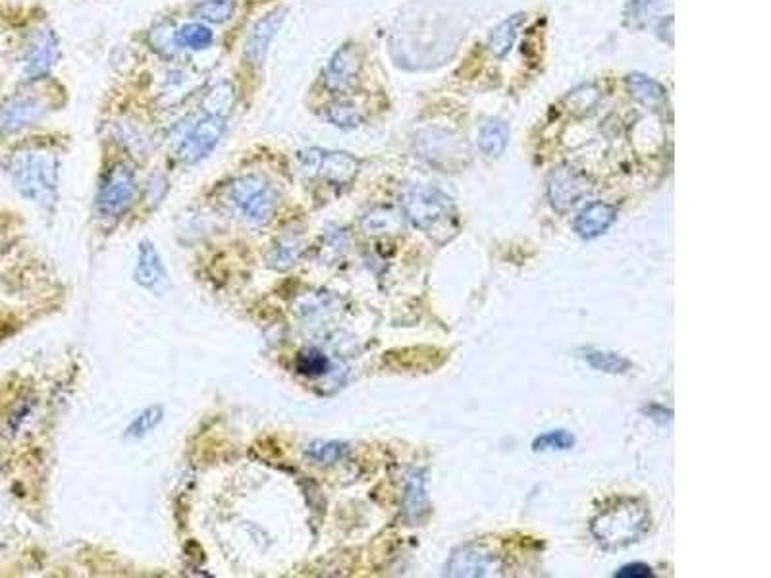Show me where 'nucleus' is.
<instances>
[{
	"mask_svg": "<svg viewBox=\"0 0 771 578\" xmlns=\"http://www.w3.org/2000/svg\"><path fill=\"white\" fill-rule=\"evenodd\" d=\"M58 155L43 145H29L8 160V176L29 201L51 207L58 189Z\"/></svg>",
	"mask_w": 771,
	"mask_h": 578,
	"instance_id": "f257e3e1",
	"label": "nucleus"
},
{
	"mask_svg": "<svg viewBox=\"0 0 771 578\" xmlns=\"http://www.w3.org/2000/svg\"><path fill=\"white\" fill-rule=\"evenodd\" d=\"M650 528V507L639 498H617L590 523L592 536L606 550H621L635 544Z\"/></svg>",
	"mask_w": 771,
	"mask_h": 578,
	"instance_id": "f03ea898",
	"label": "nucleus"
},
{
	"mask_svg": "<svg viewBox=\"0 0 771 578\" xmlns=\"http://www.w3.org/2000/svg\"><path fill=\"white\" fill-rule=\"evenodd\" d=\"M401 207L409 222L430 236L440 224H446L453 216L450 197L425 185L405 189L401 195Z\"/></svg>",
	"mask_w": 771,
	"mask_h": 578,
	"instance_id": "7ed1b4c3",
	"label": "nucleus"
},
{
	"mask_svg": "<svg viewBox=\"0 0 771 578\" xmlns=\"http://www.w3.org/2000/svg\"><path fill=\"white\" fill-rule=\"evenodd\" d=\"M228 199L241 216L257 226L266 224L276 212V193L261 176H241L228 187Z\"/></svg>",
	"mask_w": 771,
	"mask_h": 578,
	"instance_id": "20e7f679",
	"label": "nucleus"
},
{
	"mask_svg": "<svg viewBox=\"0 0 771 578\" xmlns=\"http://www.w3.org/2000/svg\"><path fill=\"white\" fill-rule=\"evenodd\" d=\"M224 132H226V118L207 112L205 118L197 120L180 137L176 145V155L184 164H197L213 153L214 147L220 143Z\"/></svg>",
	"mask_w": 771,
	"mask_h": 578,
	"instance_id": "39448f33",
	"label": "nucleus"
},
{
	"mask_svg": "<svg viewBox=\"0 0 771 578\" xmlns=\"http://www.w3.org/2000/svg\"><path fill=\"white\" fill-rule=\"evenodd\" d=\"M299 162L305 174L313 178H324L332 184H351L359 172L361 162L347 153L307 149L299 153Z\"/></svg>",
	"mask_w": 771,
	"mask_h": 578,
	"instance_id": "423d86ee",
	"label": "nucleus"
},
{
	"mask_svg": "<svg viewBox=\"0 0 771 578\" xmlns=\"http://www.w3.org/2000/svg\"><path fill=\"white\" fill-rule=\"evenodd\" d=\"M135 174L126 162H116L107 170L97 195V209L101 214L116 218L130 209L135 197Z\"/></svg>",
	"mask_w": 771,
	"mask_h": 578,
	"instance_id": "0eeeda50",
	"label": "nucleus"
},
{
	"mask_svg": "<svg viewBox=\"0 0 771 578\" xmlns=\"http://www.w3.org/2000/svg\"><path fill=\"white\" fill-rule=\"evenodd\" d=\"M417 149H419L421 157L434 166H440V168L459 166L465 162V158L469 155L467 145L461 137L450 132H442V130H428V132L419 133Z\"/></svg>",
	"mask_w": 771,
	"mask_h": 578,
	"instance_id": "6e6552de",
	"label": "nucleus"
},
{
	"mask_svg": "<svg viewBox=\"0 0 771 578\" xmlns=\"http://www.w3.org/2000/svg\"><path fill=\"white\" fill-rule=\"evenodd\" d=\"M590 193V182L585 174L569 166L556 168L548 178V199L558 212L571 211Z\"/></svg>",
	"mask_w": 771,
	"mask_h": 578,
	"instance_id": "1a4fd4ad",
	"label": "nucleus"
},
{
	"mask_svg": "<svg viewBox=\"0 0 771 578\" xmlns=\"http://www.w3.org/2000/svg\"><path fill=\"white\" fill-rule=\"evenodd\" d=\"M500 569V561L480 544H467L455 550L446 565L448 577H488Z\"/></svg>",
	"mask_w": 771,
	"mask_h": 578,
	"instance_id": "9d476101",
	"label": "nucleus"
},
{
	"mask_svg": "<svg viewBox=\"0 0 771 578\" xmlns=\"http://www.w3.org/2000/svg\"><path fill=\"white\" fill-rule=\"evenodd\" d=\"M47 112V105L35 95H16L0 108V132H22L39 122Z\"/></svg>",
	"mask_w": 771,
	"mask_h": 578,
	"instance_id": "9b49d317",
	"label": "nucleus"
},
{
	"mask_svg": "<svg viewBox=\"0 0 771 578\" xmlns=\"http://www.w3.org/2000/svg\"><path fill=\"white\" fill-rule=\"evenodd\" d=\"M58 58V41L51 29H37L26 47V72L33 79L43 78L53 70Z\"/></svg>",
	"mask_w": 771,
	"mask_h": 578,
	"instance_id": "f8f14e48",
	"label": "nucleus"
},
{
	"mask_svg": "<svg viewBox=\"0 0 771 578\" xmlns=\"http://www.w3.org/2000/svg\"><path fill=\"white\" fill-rule=\"evenodd\" d=\"M284 18H286V10L284 8L272 10V12H268L266 16H263L253 26V29L249 31L247 41H245V49H243V56H245V60L249 64L261 66L265 62L268 47H270L272 39L276 37V33H278L280 26H282Z\"/></svg>",
	"mask_w": 771,
	"mask_h": 578,
	"instance_id": "ddd939ff",
	"label": "nucleus"
},
{
	"mask_svg": "<svg viewBox=\"0 0 771 578\" xmlns=\"http://www.w3.org/2000/svg\"><path fill=\"white\" fill-rule=\"evenodd\" d=\"M133 278L141 288L151 289L155 293H160L168 284V272L160 259L159 251L147 239L139 245Z\"/></svg>",
	"mask_w": 771,
	"mask_h": 578,
	"instance_id": "4468645a",
	"label": "nucleus"
},
{
	"mask_svg": "<svg viewBox=\"0 0 771 578\" xmlns=\"http://www.w3.org/2000/svg\"><path fill=\"white\" fill-rule=\"evenodd\" d=\"M359 68H361V62H359L357 51L353 47H344L332 56V60L324 72V83L330 91L344 93L357 79Z\"/></svg>",
	"mask_w": 771,
	"mask_h": 578,
	"instance_id": "2eb2a0df",
	"label": "nucleus"
},
{
	"mask_svg": "<svg viewBox=\"0 0 771 578\" xmlns=\"http://www.w3.org/2000/svg\"><path fill=\"white\" fill-rule=\"evenodd\" d=\"M617 220V209L608 203H592L575 220V232L583 239L606 234Z\"/></svg>",
	"mask_w": 771,
	"mask_h": 578,
	"instance_id": "dca6fc26",
	"label": "nucleus"
},
{
	"mask_svg": "<svg viewBox=\"0 0 771 578\" xmlns=\"http://www.w3.org/2000/svg\"><path fill=\"white\" fill-rule=\"evenodd\" d=\"M403 507H405V515L417 523L428 513V498H426L423 474H413L409 478V482L405 486Z\"/></svg>",
	"mask_w": 771,
	"mask_h": 578,
	"instance_id": "f3484780",
	"label": "nucleus"
},
{
	"mask_svg": "<svg viewBox=\"0 0 771 578\" xmlns=\"http://www.w3.org/2000/svg\"><path fill=\"white\" fill-rule=\"evenodd\" d=\"M627 85L631 93L639 99L642 105L650 106L654 110H662L665 106V89L656 83L654 79L640 76V74H631L627 78Z\"/></svg>",
	"mask_w": 771,
	"mask_h": 578,
	"instance_id": "a211bd4d",
	"label": "nucleus"
},
{
	"mask_svg": "<svg viewBox=\"0 0 771 578\" xmlns=\"http://www.w3.org/2000/svg\"><path fill=\"white\" fill-rule=\"evenodd\" d=\"M509 128L502 120H490L479 133L480 151L488 157H500L506 151Z\"/></svg>",
	"mask_w": 771,
	"mask_h": 578,
	"instance_id": "6ab92c4d",
	"label": "nucleus"
},
{
	"mask_svg": "<svg viewBox=\"0 0 771 578\" xmlns=\"http://www.w3.org/2000/svg\"><path fill=\"white\" fill-rule=\"evenodd\" d=\"M367 234H399L403 230V218L392 209H374L363 220Z\"/></svg>",
	"mask_w": 771,
	"mask_h": 578,
	"instance_id": "aec40b11",
	"label": "nucleus"
},
{
	"mask_svg": "<svg viewBox=\"0 0 771 578\" xmlns=\"http://www.w3.org/2000/svg\"><path fill=\"white\" fill-rule=\"evenodd\" d=\"M236 8V0H203L193 8V14L209 24H224L234 16Z\"/></svg>",
	"mask_w": 771,
	"mask_h": 578,
	"instance_id": "412c9836",
	"label": "nucleus"
},
{
	"mask_svg": "<svg viewBox=\"0 0 771 578\" xmlns=\"http://www.w3.org/2000/svg\"><path fill=\"white\" fill-rule=\"evenodd\" d=\"M521 24H523V16L517 14V16L506 20L502 26L496 27V31L492 33L490 43H488L490 53L498 56V58L506 56L511 51L513 43H515V37H517V31H519Z\"/></svg>",
	"mask_w": 771,
	"mask_h": 578,
	"instance_id": "4be33fe9",
	"label": "nucleus"
},
{
	"mask_svg": "<svg viewBox=\"0 0 771 578\" xmlns=\"http://www.w3.org/2000/svg\"><path fill=\"white\" fill-rule=\"evenodd\" d=\"M213 31L203 24H186L178 31V45L180 49H191V51H205L213 45Z\"/></svg>",
	"mask_w": 771,
	"mask_h": 578,
	"instance_id": "5701e85b",
	"label": "nucleus"
},
{
	"mask_svg": "<svg viewBox=\"0 0 771 578\" xmlns=\"http://www.w3.org/2000/svg\"><path fill=\"white\" fill-rule=\"evenodd\" d=\"M586 363L600 372H608V374H625L627 370H631V361H627L625 357L617 355V353H608V351H586L585 355Z\"/></svg>",
	"mask_w": 771,
	"mask_h": 578,
	"instance_id": "b1692460",
	"label": "nucleus"
},
{
	"mask_svg": "<svg viewBox=\"0 0 771 578\" xmlns=\"http://www.w3.org/2000/svg\"><path fill=\"white\" fill-rule=\"evenodd\" d=\"M149 43H151L153 51H157L162 56H172L180 49L178 31L168 22H160L157 26H153L151 33H149Z\"/></svg>",
	"mask_w": 771,
	"mask_h": 578,
	"instance_id": "393cba45",
	"label": "nucleus"
},
{
	"mask_svg": "<svg viewBox=\"0 0 771 578\" xmlns=\"http://www.w3.org/2000/svg\"><path fill=\"white\" fill-rule=\"evenodd\" d=\"M162 417H164V409L160 405H151V407L143 409L133 419L132 424L128 426L126 436L128 438H143V436H147L149 432H153L159 426Z\"/></svg>",
	"mask_w": 771,
	"mask_h": 578,
	"instance_id": "a878e982",
	"label": "nucleus"
},
{
	"mask_svg": "<svg viewBox=\"0 0 771 578\" xmlns=\"http://www.w3.org/2000/svg\"><path fill=\"white\" fill-rule=\"evenodd\" d=\"M295 367H297L299 374L315 378V376H322V374L328 372L330 361L319 349H307V351H301L297 355Z\"/></svg>",
	"mask_w": 771,
	"mask_h": 578,
	"instance_id": "bb28decb",
	"label": "nucleus"
},
{
	"mask_svg": "<svg viewBox=\"0 0 771 578\" xmlns=\"http://www.w3.org/2000/svg\"><path fill=\"white\" fill-rule=\"evenodd\" d=\"M664 0H633L627 10V18L631 26H646L650 24L662 10H664Z\"/></svg>",
	"mask_w": 771,
	"mask_h": 578,
	"instance_id": "cd10ccee",
	"label": "nucleus"
},
{
	"mask_svg": "<svg viewBox=\"0 0 771 578\" xmlns=\"http://www.w3.org/2000/svg\"><path fill=\"white\" fill-rule=\"evenodd\" d=\"M234 101H236V91L232 83H218L207 97V112L226 118V112L232 110Z\"/></svg>",
	"mask_w": 771,
	"mask_h": 578,
	"instance_id": "c85d7f7f",
	"label": "nucleus"
},
{
	"mask_svg": "<svg viewBox=\"0 0 771 578\" xmlns=\"http://www.w3.org/2000/svg\"><path fill=\"white\" fill-rule=\"evenodd\" d=\"M575 446V436L567 430H550L532 442L534 451H567Z\"/></svg>",
	"mask_w": 771,
	"mask_h": 578,
	"instance_id": "c756f323",
	"label": "nucleus"
},
{
	"mask_svg": "<svg viewBox=\"0 0 771 578\" xmlns=\"http://www.w3.org/2000/svg\"><path fill=\"white\" fill-rule=\"evenodd\" d=\"M307 455L320 465H334L347 455V446L338 442H315L307 447Z\"/></svg>",
	"mask_w": 771,
	"mask_h": 578,
	"instance_id": "7c9ffc66",
	"label": "nucleus"
},
{
	"mask_svg": "<svg viewBox=\"0 0 771 578\" xmlns=\"http://www.w3.org/2000/svg\"><path fill=\"white\" fill-rule=\"evenodd\" d=\"M328 120L340 128H357L363 122L361 112L351 103H336L328 108Z\"/></svg>",
	"mask_w": 771,
	"mask_h": 578,
	"instance_id": "2f4dec72",
	"label": "nucleus"
},
{
	"mask_svg": "<svg viewBox=\"0 0 771 578\" xmlns=\"http://www.w3.org/2000/svg\"><path fill=\"white\" fill-rule=\"evenodd\" d=\"M615 577L646 578L654 577V573H652V569H650L648 565H644V563H631V565H625V567H621V569L615 573Z\"/></svg>",
	"mask_w": 771,
	"mask_h": 578,
	"instance_id": "473e14b6",
	"label": "nucleus"
}]
</instances>
